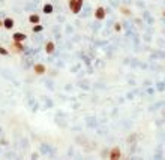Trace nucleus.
<instances>
[{
    "label": "nucleus",
    "mask_w": 165,
    "mask_h": 160,
    "mask_svg": "<svg viewBox=\"0 0 165 160\" xmlns=\"http://www.w3.org/2000/svg\"><path fill=\"white\" fill-rule=\"evenodd\" d=\"M81 2H78V0H69V8H71V11H72L74 14H78L80 11H81Z\"/></svg>",
    "instance_id": "obj_1"
},
{
    "label": "nucleus",
    "mask_w": 165,
    "mask_h": 160,
    "mask_svg": "<svg viewBox=\"0 0 165 160\" xmlns=\"http://www.w3.org/2000/svg\"><path fill=\"white\" fill-rule=\"evenodd\" d=\"M114 29H116V30H117V32H119V30H120V29H122V26H120V24H119V23H117V24H116V26H114Z\"/></svg>",
    "instance_id": "obj_14"
},
{
    "label": "nucleus",
    "mask_w": 165,
    "mask_h": 160,
    "mask_svg": "<svg viewBox=\"0 0 165 160\" xmlns=\"http://www.w3.org/2000/svg\"><path fill=\"white\" fill-rule=\"evenodd\" d=\"M12 50H14L15 53H21V51H23V47H21V42H15V43L12 45Z\"/></svg>",
    "instance_id": "obj_8"
},
{
    "label": "nucleus",
    "mask_w": 165,
    "mask_h": 160,
    "mask_svg": "<svg viewBox=\"0 0 165 160\" xmlns=\"http://www.w3.org/2000/svg\"><path fill=\"white\" fill-rule=\"evenodd\" d=\"M29 19H30V23L38 24V23H39V15H36V14H35V15H30V18H29Z\"/></svg>",
    "instance_id": "obj_10"
},
{
    "label": "nucleus",
    "mask_w": 165,
    "mask_h": 160,
    "mask_svg": "<svg viewBox=\"0 0 165 160\" xmlns=\"http://www.w3.org/2000/svg\"><path fill=\"white\" fill-rule=\"evenodd\" d=\"M41 30H42V26H41V24H36V26H35V27H33V32H41Z\"/></svg>",
    "instance_id": "obj_12"
},
{
    "label": "nucleus",
    "mask_w": 165,
    "mask_h": 160,
    "mask_svg": "<svg viewBox=\"0 0 165 160\" xmlns=\"http://www.w3.org/2000/svg\"><path fill=\"white\" fill-rule=\"evenodd\" d=\"M12 39H14V42H23L26 39V35L24 33H14Z\"/></svg>",
    "instance_id": "obj_6"
},
{
    "label": "nucleus",
    "mask_w": 165,
    "mask_h": 160,
    "mask_svg": "<svg viewBox=\"0 0 165 160\" xmlns=\"http://www.w3.org/2000/svg\"><path fill=\"white\" fill-rule=\"evenodd\" d=\"M78 2H81V3H83V2H84V0H78Z\"/></svg>",
    "instance_id": "obj_16"
},
{
    "label": "nucleus",
    "mask_w": 165,
    "mask_h": 160,
    "mask_svg": "<svg viewBox=\"0 0 165 160\" xmlns=\"http://www.w3.org/2000/svg\"><path fill=\"white\" fill-rule=\"evenodd\" d=\"M54 48H56L54 42H51V40H50V42H47V43H45V51H47L48 54L54 53Z\"/></svg>",
    "instance_id": "obj_4"
},
{
    "label": "nucleus",
    "mask_w": 165,
    "mask_h": 160,
    "mask_svg": "<svg viewBox=\"0 0 165 160\" xmlns=\"http://www.w3.org/2000/svg\"><path fill=\"white\" fill-rule=\"evenodd\" d=\"M122 157V151L119 150V147H114L113 150H111V153H110V159L111 160H117V159H120Z\"/></svg>",
    "instance_id": "obj_2"
},
{
    "label": "nucleus",
    "mask_w": 165,
    "mask_h": 160,
    "mask_svg": "<svg viewBox=\"0 0 165 160\" xmlns=\"http://www.w3.org/2000/svg\"><path fill=\"white\" fill-rule=\"evenodd\" d=\"M164 17H165V12H164Z\"/></svg>",
    "instance_id": "obj_17"
},
{
    "label": "nucleus",
    "mask_w": 165,
    "mask_h": 160,
    "mask_svg": "<svg viewBox=\"0 0 165 160\" xmlns=\"http://www.w3.org/2000/svg\"><path fill=\"white\" fill-rule=\"evenodd\" d=\"M44 12H45V14H51V12H53V6H51L50 3H47V5L44 6Z\"/></svg>",
    "instance_id": "obj_9"
},
{
    "label": "nucleus",
    "mask_w": 165,
    "mask_h": 160,
    "mask_svg": "<svg viewBox=\"0 0 165 160\" xmlns=\"http://www.w3.org/2000/svg\"><path fill=\"white\" fill-rule=\"evenodd\" d=\"M105 15H107V12H105V8H102V6H99L96 9V12H95V17L98 18V19H104Z\"/></svg>",
    "instance_id": "obj_3"
},
{
    "label": "nucleus",
    "mask_w": 165,
    "mask_h": 160,
    "mask_svg": "<svg viewBox=\"0 0 165 160\" xmlns=\"http://www.w3.org/2000/svg\"><path fill=\"white\" fill-rule=\"evenodd\" d=\"M120 12H122L123 15H131V9L125 8V6H122V8H120Z\"/></svg>",
    "instance_id": "obj_11"
},
{
    "label": "nucleus",
    "mask_w": 165,
    "mask_h": 160,
    "mask_svg": "<svg viewBox=\"0 0 165 160\" xmlns=\"http://www.w3.org/2000/svg\"><path fill=\"white\" fill-rule=\"evenodd\" d=\"M45 71H47V69H45L44 64H35V73H36V75H44Z\"/></svg>",
    "instance_id": "obj_5"
},
{
    "label": "nucleus",
    "mask_w": 165,
    "mask_h": 160,
    "mask_svg": "<svg viewBox=\"0 0 165 160\" xmlns=\"http://www.w3.org/2000/svg\"><path fill=\"white\" fill-rule=\"evenodd\" d=\"M0 54H2V55H8V54H9V51H8V50H5V48H2V47H0Z\"/></svg>",
    "instance_id": "obj_13"
},
{
    "label": "nucleus",
    "mask_w": 165,
    "mask_h": 160,
    "mask_svg": "<svg viewBox=\"0 0 165 160\" xmlns=\"http://www.w3.org/2000/svg\"><path fill=\"white\" fill-rule=\"evenodd\" d=\"M3 27H5V29H8V30H9V29H12V27H14V19L6 18V19L3 21Z\"/></svg>",
    "instance_id": "obj_7"
},
{
    "label": "nucleus",
    "mask_w": 165,
    "mask_h": 160,
    "mask_svg": "<svg viewBox=\"0 0 165 160\" xmlns=\"http://www.w3.org/2000/svg\"><path fill=\"white\" fill-rule=\"evenodd\" d=\"M0 27H3V21H0Z\"/></svg>",
    "instance_id": "obj_15"
}]
</instances>
